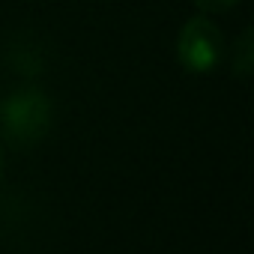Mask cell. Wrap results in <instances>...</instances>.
<instances>
[{
    "label": "cell",
    "instance_id": "obj_5",
    "mask_svg": "<svg viewBox=\"0 0 254 254\" xmlns=\"http://www.w3.org/2000/svg\"><path fill=\"white\" fill-rule=\"evenodd\" d=\"M0 180H3V153H0Z\"/></svg>",
    "mask_w": 254,
    "mask_h": 254
},
{
    "label": "cell",
    "instance_id": "obj_1",
    "mask_svg": "<svg viewBox=\"0 0 254 254\" xmlns=\"http://www.w3.org/2000/svg\"><path fill=\"white\" fill-rule=\"evenodd\" d=\"M0 126H3L6 141L15 147H33L45 138L48 126H51V102L42 90L24 87L15 90L3 108H0Z\"/></svg>",
    "mask_w": 254,
    "mask_h": 254
},
{
    "label": "cell",
    "instance_id": "obj_3",
    "mask_svg": "<svg viewBox=\"0 0 254 254\" xmlns=\"http://www.w3.org/2000/svg\"><path fill=\"white\" fill-rule=\"evenodd\" d=\"M236 72L245 78L248 72H251V30H245L242 33V39H239V54H236Z\"/></svg>",
    "mask_w": 254,
    "mask_h": 254
},
{
    "label": "cell",
    "instance_id": "obj_2",
    "mask_svg": "<svg viewBox=\"0 0 254 254\" xmlns=\"http://www.w3.org/2000/svg\"><path fill=\"white\" fill-rule=\"evenodd\" d=\"M177 57H180V63H183L189 72H194V75L212 72V69L221 63V57H224L221 30H218L209 18H191V21H186V27L180 30Z\"/></svg>",
    "mask_w": 254,
    "mask_h": 254
},
{
    "label": "cell",
    "instance_id": "obj_4",
    "mask_svg": "<svg viewBox=\"0 0 254 254\" xmlns=\"http://www.w3.org/2000/svg\"><path fill=\"white\" fill-rule=\"evenodd\" d=\"M197 3V9H203V12H227L230 6H236L239 0H194Z\"/></svg>",
    "mask_w": 254,
    "mask_h": 254
}]
</instances>
